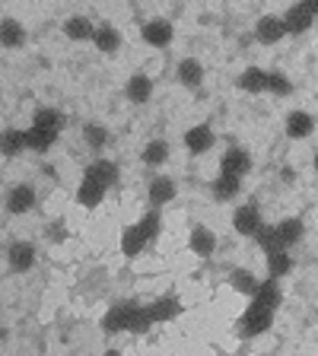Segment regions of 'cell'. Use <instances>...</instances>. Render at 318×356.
Here are the masks:
<instances>
[{
    "label": "cell",
    "mask_w": 318,
    "mask_h": 356,
    "mask_svg": "<svg viewBox=\"0 0 318 356\" xmlns=\"http://www.w3.org/2000/svg\"><path fill=\"white\" fill-rule=\"evenodd\" d=\"M303 232H305V222L299 220V216H287V220L274 222V236H277V242H280V248H293V245H299Z\"/></svg>",
    "instance_id": "obj_15"
},
{
    "label": "cell",
    "mask_w": 318,
    "mask_h": 356,
    "mask_svg": "<svg viewBox=\"0 0 318 356\" xmlns=\"http://www.w3.org/2000/svg\"><path fill=\"white\" fill-rule=\"evenodd\" d=\"M214 143H216V134H214V127L210 124H194L191 131H185V149L188 153H194V156L210 153Z\"/></svg>",
    "instance_id": "obj_11"
},
{
    "label": "cell",
    "mask_w": 318,
    "mask_h": 356,
    "mask_svg": "<svg viewBox=\"0 0 318 356\" xmlns=\"http://www.w3.org/2000/svg\"><path fill=\"white\" fill-rule=\"evenodd\" d=\"M64 35L70 38V42H93L96 26H93L86 16H70V19L64 22Z\"/></svg>",
    "instance_id": "obj_27"
},
{
    "label": "cell",
    "mask_w": 318,
    "mask_h": 356,
    "mask_svg": "<svg viewBox=\"0 0 318 356\" xmlns=\"http://www.w3.org/2000/svg\"><path fill=\"white\" fill-rule=\"evenodd\" d=\"M150 315H153L156 325H166V321H175L182 315V299L178 296H159L147 305Z\"/></svg>",
    "instance_id": "obj_16"
},
{
    "label": "cell",
    "mask_w": 318,
    "mask_h": 356,
    "mask_svg": "<svg viewBox=\"0 0 318 356\" xmlns=\"http://www.w3.org/2000/svg\"><path fill=\"white\" fill-rule=\"evenodd\" d=\"M45 236L51 238V242H64V238H67L64 222H54V226H48V232H45Z\"/></svg>",
    "instance_id": "obj_35"
},
{
    "label": "cell",
    "mask_w": 318,
    "mask_h": 356,
    "mask_svg": "<svg viewBox=\"0 0 318 356\" xmlns=\"http://www.w3.org/2000/svg\"><path fill=\"white\" fill-rule=\"evenodd\" d=\"M267 277H277V280H283V277L293 270V258H289L287 248H274V252H267Z\"/></svg>",
    "instance_id": "obj_28"
},
{
    "label": "cell",
    "mask_w": 318,
    "mask_h": 356,
    "mask_svg": "<svg viewBox=\"0 0 318 356\" xmlns=\"http://www.w3.org/2000/svg\"><path fill=\"white\" fill-rule=\"evenodd\" d=\"M220 172H226V175H239V178H245L248 172H252V156H248V149H242V147H230L226 153H223V159H220Z\"/></svg>",
    "instance_id": "obj_12"
},
{
    "label": "cell",
    "mask_w": 318,
    "mask_h": 356,
    "mask_svg": "<svg viewBox=\"0 0 318 356\" xmlns=\"http://www.w3.org/2000/svg\"><path fill=\"white\" fill-rule=\"evenodd\" d=\"M210 194H214L216 204H230V200H236L239 194H242V178L220 172V175L210 181Z\"/></svg>",
    "instance_id": "obj_13"
},
{
    "label": "cell",
    "mask_w": 318,
    "mask_h": 356,
    "mask_svg": "<svg viewBox=\"0 0 318 356\" xmlns=\"http://www.w3.org/2000/svg\"><path fill=\"white\" fill-rule=\"evenodd\" d=\"M166 159H169V143L166 140H150L141 153V163L147 169H159V165H166Z\"/></svg>",
    "instance_id": "obj_29"
},
{
    "label": "cell",
    "mask_w": 318,
    "mask_h": 356,
    "mask_svg": "<svg viewBox=\"0 0 318 356\" xmlns=\"http://www.w3.org/2000/svg\"><path fill=\"white\" fill-rule=\"evenodd\" d=\"M299 3H303V7H309V10H312V13H315V16H318V0H299Z\"/></svg>",
    "instance_id": "obj_36"
},
{
    "label": "cell",
    "mask_w": 318,
    "mask_h": 356,
    "mask_svg": "<svg viewBox=\"0 0 318 356\" xmlns=\"http://www.w3.org/2000/svg\"><path fill=\"white\" fill-rule=\"evenodd\" d=\"M35 200H38V194H35V188L32 185H13L7 191V213L10 216H26L32 207H35Z\"/></svg>",
    "instance_id": "obj_7"
},
{
    "label": "cell",
    "mask_w": 318,
    "mask_h": 356,
    "mask_svg": "<svg viewBox=\"0 0 318 356\" xmlns=\"http://www.w3.org/2000/svg\"><path fill=\"white\" fill-rule=\"evenodd\" d=\"M188 248H191L198 258H214L216 252V232L204 222H198L191 232H188Z\"/></svg>",
    "instance_id": "obj_10"
},
{
    "label": "cell",
    "mask_w": 318,
    "mask_h": 356,
    "mask_svg": "<svg viewBox=\"0 0 318 356\" xmlns=\"http://www.w3.org/2000/svg\"><path fill=\"white\" fill-rule=\"evenodd\" d=\"M289 32H287V19L283 16H274V13H267V16H261L258 22H255V38H258L261 44H277L280 38H287Z\"/></svg>",
    "instance_id": "obj_6"
},
{
    "label": "cell",
    "mask_w": 318,
    "mask_h": 356,
    "mask_svg": "<svg viewBox=\"0 0 318 356\" xmlns=\"http://www.w3.org/2000/svg\"><path fill=\"white\" fill-rule=\"evenodd\" d=\"M274 312L271 305H264L261 299H252V305L245 309V315L239 318V337H261L264 331H271V325H274Z\"/></svg>",
    "instance_id": "obj_2"
},
{
    "label": "cell",
    "mask_w": 318,
    "mask_h": 356,
    "mask_svg": "<svg viewBox=\"0 0 318 356\" xmlns=\"http://www.w3.org/2000/svg\"><path fill=\"white\" fill-rule=\"evenodd\" d=\"M147 232L141 229V222H131V226H125L121 229V252L127 254V258H137V254L143 252V245H147Z\"/></svg>",
    "instance_id": "obj_21"
},
{
    "label": "cell",
    "mask_w": 318,
    "mask_h": 356,
    "mask_svg": "<svg viewBox=\"0 0 318 356\" xmlns=\"http://www.w3.org/2000/svg\"><path fill=\"white\" fill-rule=\"evenodd\" d=\"M175 80L185 89H198L204 83V64L198 58H182L175 67Z\"/></svg>",
    "instance_id": "obj_17"
},
{
    "label": "cell",
    "mask_w": 318,
    "mask_h": 356,
    "mask_svg": "<svg viewBox=\"0 0 318 356\" xmlns=\"http://www.w3.org/2000/svg\"><path fill=\"white\" fill-rule=\"evenodd\" d=\"M255 299H261V302L271 305V309H280V302H283L280 280H277V277H267V280H261V289L255 293Z\"/></svg>",
    "instance_id": "obj_30"
},
{
    "label": "cell",
    "mask_w": 318,
    "mask_h": 356,
    "mask_svg": "<svg viewBox=\"0 0 318 356\" xmlns=\"http://www.w3.org/2000/svg\"><path fill=\"white\" fill-rule=\"evenodd\" d=\"M141 229L147 232V238H156L163 232V213H159V207H150L147 213L141 216Z\"/></svg>",
    "instance_id": "obj_34"
},
{
    "label": "cell",
    "mask_w": 318,
    "mask_h": 356,
    "mask_svg": "<svg viewBox=\"0 0 318 356\" xmlns=\"http://www.w3.org/2000/svg\"><path fill=\"white\" fill-rule=\"evenodd\" d=\"M230 286L236 289V293H242V296L255 299V293L261 289V280L252 274V270H245V267H236V270L230 274Z\"/></svg>",
    "instance_id": "obj_26"
},
{
    "label": "cell",
    "mask_w": 318,
    "mask_h": 356,
    "mask_svg": "<svg viewBox=\"0 0 318 356\" xmlns=\"http://www.w3.org/2000/svg\"><path fill=\"white\" fill-rule=\"evenodd\" d=\"M267 92H274L277 99H287L289 92H293V83H289L287 74H280V70H271V76H267Z\"/></svg>",
    "instance_id": "obj_33"
},
{
    "label": "cell",
    "mask_w": 318,
    "mask_h": 356,
    "mask_svg": "<svg viewBox=\"0 0 318 356\" xmlns=\"http://www.w3.org/2000/svg\"><path fill=\"white\" fill-rule=\"evenodd\" d=\"M0 44H3L7 51H13V48H22V44H26V29H22L19 19L7 16V19L0 22Z\"/></svg>",
    "instance_id": "obj_25"
},
{
    "label": "cell",
    "mask_w": 318,
    "mask_h": 356,
    "mask_svg": "<svg viewBox=\"0 0 318 356\" xmlns=\"http://www.w3.org/2000/svg\"><path fill=\"white\" fill-rule=\"evenodd\" d=\"M61 131H64V115H61L58 108H38L35 115H32V124L26 127L29 149L45 153V149H48L61 137Z\"/></svg>",
    "instance_id": "obj_1"
},
{
    "label": "cell",
    "mask_w": 318,
    "mask_h": 356,
    "mask_svg": "<svg viewBox=\"0 0 318 356\" xmlns=\"http://www.w3.org/2000/svg\"><path fill=\"white\" fill-rule=\"evenodd\" d=\"M283 19H287L289 35H305V32L312 29V22H315V13H312L309 7H303V3H296V7H289L287 13H283Z\"/></svg>",
    "instance_id": "obj_18"
},
{
    "label": "cell",
    "mask_w": 318,
    "mask_h": 356,
    "mask_svg": "<svg viewBox=\"0 0 318 356\" xmlns=\"http://www.w3.org/2000/svg\"><path fill=\"white\" fill-rule=\"evenodd\" d=\"M125 92L134 105H147L150 99H153V80H150L147 74H134L131 80H127Z\"/></svg>",
    "instance_id": "obj_24"
},
{
    "label": "cell",
    "mask_w": 318,
    "mask_h": 356,
    "mask_svg": "<svg viewBox=\"0 0 318 356\" xmlns=\"http://www.w3.org/2000/svg\"><path fill=\"white\" fill-rule=\"evenodd\" d=\"M22 149H29V137L19 127H10L3 131V156H19Z\"/></svg>",
    "instance_id": "obj_31"
},
{
    "label": "cell",
    "mask_w": 318,
    "mask_h": 356,
    "mask_svg": "<svg viewBox=\"0 0 318 356\" xmlns=\"http://www.w3.org/2000/svg\"><path fill=\"white\" fill-rule=\"evenodd\" d=\"M267 76H271V70H261V67H245L236 83H239V89H242V92L258 96V92H267Z\"/></svg>",
    "instance_id": "obj_20"
},
{
    "label": "cell",
    "mask_w": 318,
    "mask_h": 356,
    "mask_svg": "<svg viewBox=\"0 0 318 356\" xmlns=\"http://www.w3.org/2000/svg\"><path fill=\"white\" fill-rule=\"evenodd\" d=\"M261 226H264V220H261V210H258L255 200H248V204L236 207V213H232V229H236L239 236L255 238L261 232Z\"/></svg>",
    "instance_id": "obj_5"
},
{
    "label": "cell",
    "mask_w": 318,
    "mask_h": 356,
    "mask_svg": "<svg viewBox=\"0 0 318 356\" xmlns=\"http://www.w3.org/2000/svg\"><path fill=\"white\" fill-rule=\"evenodd\" d=\"M147 197H150V207H166V204H172L178 197V188L169 175H156L147 188Z\"/></svg>",
    "instance_id": "obj_14"
},
{
    "label": "cell",
    "mask_w": 318,
    "mask_h": 356,
    "mask_svg": "<svg viewBox=\"0 0 318 356\" xmlns=\"http://www.w3.org/2000/svg\"><path fill=\"white\" fill-rule=\"evenodd\" d=\"M283 131H287L289 140H305L315 134V115H309L305 108H293L283 121Z\"/></svg>",
    "instance_id": "obj_8"
},
{
    "label": "cell",
    "mask_w": 318,
    "mask_h": 356,
    "mask_svg": "<svg viewBox=\"0 0 318 356\" xmlns=\"http://www.w3.org/2000/svg\"><path fill=\"white\" fill-rule=\"evenodd\" d=\"M105 194H109V188L99 185L96 178H89V175H83L80 188H77V200H80L83 207H99L105 200Z\"/></svg>",
    "instance_id": "obj_22"
},
{
    "label": "cell",
    "mask_w": 318,
    "mask_h": 356,
    "mask_svg": "<svg viewBox=\"0 0 318 356\" xmlns=\"http://www.w3.org/2000/svg\"><path fill=\"white\" fill-rule=\"evenodd\" d=\"M141 35L150 48H169L172 38H175V29H172L169 19H150V22H143Z\"/></svg>",
    "instance_id": "obj_9"
},
{
    "label": "cell",
    "mask_w": 318,
    "mask_h": 356,
    "mask_svg": "<svg viewBox=\"0 0 318 356\" xmlns=\"http://www.w3.org/2000/svg\"><path fill=\"white\" fill-rule=\"evenodd\" d=\"M38 261V252L35 245L26 242V238H16V242L7 245V267L13 270V274H26V270H32Z\"/></svg>",
    "instance_id": "obj_4"
},
{
    "label": "cell",
    "mask_w": 318,
    "mask_h": 356,
    "mask_svg": "<svg viewBox=\"0 0 318 356\" xmlns=\"http://www.w3.org/2000/svg\"><path fill=\"white\" fill-rule=\"evenodd\" d=\"M83 175L96 178L99 185H105V188L118 185V165L111 163V159H105V156H99V159H93V163L86 165V172H83Z\"/></svg>",
    "instance_id": "obj_19"
},
{
    "label": "cell",
    "mask_w": 318,
    "mask_h": 356,
    "mask_svg": "<svg viewBox=\"0 0 318 356\" xmlns=\"http://www.w3.org/2000/svg\"><path fill=\"white\" fill-rule=\"evenodd\" d=\"M312 165H315V172H318V153H315V159H312Z\"/></svg>",
    "instance_id": "obj_37"
},
{
    "label": "cell",
    "mask_w": 318,
    "mask_h": 356,
    "mask_svg": "<svg viewBox=\"0 0 318 356\" xmlns=\"http://www.w3.org/2000/svg\"><path fill=\"white\" fill-rule=\"evenodd\" d=\"M83 140H86L89 149L102 153V149L109 147V131H105L102 124H86V127H83Z\"/></svg>",
    "instance_id": "obj_32"
},
{
    "label": "cell",
    "mask_w": 318,
    "mask_h": 356,
    "mask_svg": "<svg viewBox=\"0 0 318 356\" xmlns=\"http://www.w3.org/2000/svg\"><path fill=\"white\" fill-rule=\"evenodd\" d=\"M137 312H141V302H115L109 312H105L102 331H105V334H121V331L131 334Z\"/></svg>",
    "instance_id": "obj_3"
},
{
    "label": "cell",
    "mask_w": 318,
    "mask_h": 356,
    "mask_svg": "<svg viewBox=\"0 0 318 356\" xmlns=\"http://www.w3.org/2000/svg\"><path fill=\"white\" fill-rule=\"evenodd\" d=\"M93 44H96L102 54H115L121 48V32L111 26V22H99L96 35H93Z\"/></svg>",
    "instance_id": "obj_23"
}]
</instances>
